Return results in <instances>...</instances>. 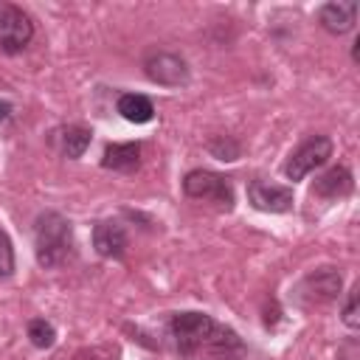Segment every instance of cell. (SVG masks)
Returning a JSON list of instances; mask_svg holds the SVG:
<instances>
[{"instance_id": "52a82bcc", "label": "cell", "mask_w": 360, "mask_h": 360, "mask_svg": "<svg viewBox=\"0 0 360 360\" xmlns=\"http://www.w3.org/2000/svg\"><path fill=\"white\" fill-rule=\"evenodd\" d=\"M143 73L149 82L163 84V87H183L188 84V65L183 56L169 53V51H158L152 56H146L143 62Z\"/></svg>"}, {"instance_id": "8fae6325", "label": "cell", "mask_w": 360, "mask_h": 360, "mask_svg": "<svg viewBox=\"0 0 360 360\" xmlns=\"http://www.w3.org/2000/svg\"><path fill=\"white\" fill-rule=\"evenodd\" d=\"M354 188V177L346 166H332L326 169L323 174L315 177L312 183V197H321V200H340V197H349Z\"/></svg>"}, {"instance_id": "8992f818", "label": "cell", "mask_w": 360, "mask_h": 360, "mask_svg": "<svg viewBox=\"0 0 360 360\" xmlns=\"http://www.w3.org/2000/svg\"><path fill=\"white\" fill-rule=\"evenodd\" d=\"M31 39H34L31 17L20 6H11V3L0 6V51L14 56V53L25 51Z\"/></svg>"}, {"instance_id": "9a60e30c", "label": "cell", "mask_w": 360, "mask_h": 360, "mask_svg": "<svg viewBox=\"0 0 360 360\" xmlns=\"http://www.w3.org/2000/svg\"><path fill=\"white\" fill-rule=\"evenodd\" d=\"M25 335H28L31 346H37V349H51L56 343V329L45 318H31L25 326Z\"/></svg>"}, {"instance_id": "5b68a950", "label": "cell", "mask_w": 360, "mask_h": 360, "mask_svg": "<svg viewBox=\"0 0 360 360\" xmlns=\"http://www.w3.org/2000/svg\"><path fill=\"white\" fill-rule=\"evenodd\" d=\"M332 149H335V143H332V138H326V135H312V138H307L290 158H287V163H284V174H287V180H304L309 172H315V169H321L329 158H332Z\"/></svg>"}, {"instance_id": "e0dca14e", "label": "cell", "mask_w": 360, "mask_h": 360, "mask_svg": "<svg viewBox=\"0 0 360 360\" xmlns=\"http://www.w3.org/2000/svg\"><path fill=\"white\" fill-rule=\"evenodd\" d=\"M357 284L346 292V298H343V307H340V321L349 326V329H357L360 326V312H357Z\"/></svg>"}, {"instance_id": "30bf717a", "label": "cell", "mask_w": 360, "mask_h": 360, "mask_svg": "<svg viewBox=\"0 0 360 360\" xmlns=\"http://www.w3.org/2000/svg\"><path fill=\"white\" fill-rule=\"evenodd\" d=\"M127 228L118 219H101L93 225V248L104 259H124L127 253Z\"/></svg>"}, {"instance_id": "6da1fadb", "label": "cell", "mask_w": 360, "mask_h": 360, "mask_svg": "<svg viewBox=\"0 0 360 360\" xmlns=\"http://www.w3.org/2000/svg\"><path fill=\"white\" fill-rule=\"evenodd\" d=\"M169 335L174 349L188 360H239L248 352L242 338L231 326L214 321L208 312H174L169 321Z\"/></svg>"}, {"instance_id": "7a4b0ae2", "label": "cell", "mask_w": 360, "mask_h": 360, "mask_svg": "<svg viewBox=\"0 0 360 360\" xmlns=\"http://www.w3.org/2000/svg\"><path fill=\"white\" fill-rule=\"evenodd\" d=\"M73 250V225L59 211H42L34 219V253L45 270L59 267Z\"/></svg>"}, {"instance_id": "ac0fdd59", "label": "cell", "mask_w": 360, "mask_h": 360, "mask_svg": "<svg viewBox=\"0 0 360 360\" xmlns=\"http://www.w3.org/2000/svg\"><path fill=\"white\" fill-rule=\"evenodd\" d=\"M14 245L8 239V233L0 228V278H8L14 273Z\"/></svg>"}, {"instance_id": "277c9868", "label": "cell", "mask_w": 360, "mask_h": 360, "mask_svg": "<svg viewBox=\"0 0 360 360\" xmlns=\"http://www.w3.org/2000/svg\"><path fill=\"white\" fill-rule=\"evenodd\" d=\"M183 194L191 197V200L217 202L225 211L233 208V186H231V180L225 174L211 172V169H191L183 177Z\"/></svg>"}, {"instance_id": "7c38bea8", "label": "cell", "mask_w": 360, "mask_h": 360, "mask_svg": "<svg viewBox=\"0 0 360 360\" xmlns=\"http://www.w3.org/2000/svg\"><path fill=\"white\" fill-rule=\"evenodd\" d=\"M101 166L110 172L129 174L141 166V141H127V143H107L101 155Z\"/></svg>"}, {"instance_id": "d6986e66", "label": "cell", "mask_w": 360, "mask_h": 360, "mask_svg": "<svg viewBox=\"0 0 360 360\" xmlns=\"http://www.w3.org/2000/svg\"><path fill=\"white\" fill-rule=\"evenodd\" d=\"M11 112H14L11 101H3V98H0V124H6V121L11 118Z\"/></svg>"}, {"instance_id": "ffe728a7", "label": "cell", "mask_w": 360, "mask_h": 360, "mask_svg": "<svg viewBox=\"0 0 360 360\" xmlns=\"http://www.w3.org/2000/svg\"><path fill=\"white\" fill-rule=\"evenodd\" d=\"M357 56H360V37H354V42H352V59L357 62Z\"/></svg>"}, {"instance_id": "3957f363", "label": "cell", "mask_w": 360, "mask_h": 360, "mask_svg": "<svg viewBox=\"0 0 360 360\" xmlns=\"http://www.w3.org/2000/svg\"><path fill=\"white\" fill-rule=\"evenodd\" d=\"M340 287H343V278L338 267H315L295 284L292 298L298 307H323L338 301Z\"/></svg>"}, {"instance_id": "2e32d148", "label": "cell", "mask_w": 360, "mask_h": 360, "mask_svg": "<svg viewBox=\"0 0 360 360\" xmlns=\"http://www.w3.org/2000/svg\"><path fill=\"white\" fill-rule=\"evenodd\" d=\"M208 152L217 158V160H236L242 155V146L239 141H233L231 135H214L208 141Z\"/></svg>"}, {"instance_id": "4fadbf2b", "label": "cell", "mask_w": 360, "mask_h": 360, "mask_svg": "<svg viewBox=\"0 0 360 360\" xmlns=\"http://www.w3.org/2000/svg\"><path fill=\"white\" fill-rule=\"evenodd\" d=\"M115 110H118V115L127 118L129 124H146V121L155 118V104H152V98H146V96H141V93H124V96H118Z\"/></svg>"}, {"instance_id": "ba28073f", "label": "cell", "mask_w": 360, "mask_h": 360, "mask_svg": "<svg viewBox=\"0 0 360 360\" xmlns=\"http://www.w3.org/2000/svg\"><path fill=\"white\" fill-rule=\"evenodd\" d=\"M248 202L264 214H287L292 208L295 197H292V188H287V186H276L267 180H250L248 183Z\"/></svg>"}, {"instance_id": "5bb4252c", "label": "cell", "mask_w": 360, "mask_h": 360, "mask_svg": "<svg viewBox=\"0 0 360 360\" xmlns=\"http://www.w3.org/2000/svg\"><path fill=\"white\" fill-rule=\"evenodd\" d=\"M93 141V132L87 127H79V124H68L59 129V143H62V155L70 158V160H79L87 146Z\"/></svg>"}, {"instance_id": "9c48e42d", "label": "cell", "mask_w": 360, "mask_h": 360, "mask_svg": "<svg viewBox=\"0 0 360 360\" xmlns=\"http://www.w3.org/2000/svg\"><path fill=\"white\" fill-rule=\"evenodd\" d=\"M357 11H360V3L357 0H335V3H323L318 8V25L332 34V37H343L354 28L357 22Z\"/></svg>"}]
</instances>
